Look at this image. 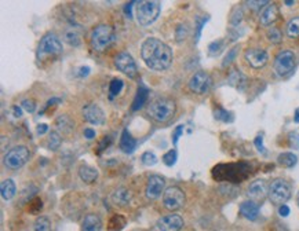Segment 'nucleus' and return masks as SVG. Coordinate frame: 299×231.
<instances>
[{
  "label": "nucleus",
  "mask_w": 299,
  "mask_h": 231,
  "mask_svg": "<svg viewBox=\"0 0 299 231\" xmlns=\"http://www.w3.org/2000/svg\"><path fill=\"white\" fill-rule=\"evenodd\" d=\"M138 142L133 138V135L128 132V129H123L121 138H120V149L123 150L126 154L134 153V150L137 149Z\"/></svg>",
  "instance_id": "20"
},
{
  "label": "nucleus",
  "mask_w": 299,
  "mask_h": 231,
  "mask_svg": "<svg viewBox=\"0 0 299 231\" xmlns=\"http://www.w3.org/2000/svg\"><path fill=\"white\" fill-rule=\"evenodd\" d=\"M131 198L133 194L127 187H119L112 192V202L117 206H127L131 202Z\"/></svg>",
  "instance_id": "18"
},
{
  "label": "nucleus",
  "mask_w": 299,
  "mask_h": 231,
  "mask_svg": "<svg viewBox=\"0 0 299 231\" xmlns=\"http://www.w3.org/2000/svg\"><path fill=\"white\" fill-rule=\"evenodd\" d=\"M148 98H149V88L144 86V84H139V87H138L137 90V95H135V98H134L133 106H131L133 111L139 110V109L148 102Z\"/></svg>",
  "instance_id": "23"
},
{
  "label": "nucleus",
  "mask_w": 299,
  "mask_h": 231,
  "mask_svg": "<svg viewBox=\"0 0 299 231\" xmlns=\"http://www.w3.org/2000/svg\"><path fill=\"white\" fill-rule=\"evenodd\" d=\"M34 231H51V222L47 216H39L33 223Z\"/></svg>",
  "instance_id": "31"
},
{
  "label": "nucleus",
  "mask_w": 299,
  "mask_h": 231,
  "mask_svg": "<svg viewBox=\"0 0 299 231\" xmlns=\"http://www.w3.org/2000/svg\"><path fill=\"white\" fill-rule=\"evenodd\" d=\"M241 20H243V10L236 9L235 13L232 14L231 24H232V25H239L240 22H241Z\"/></svg>",
  "instance_id": "45"
},
{
  "label": "nucleus",
  "mask_w": 299,
  "mask_h": 231,
  "mask_svg": "<svg viewBox=\"0 0 299 231\" xmlns=\"http://www.w3.org/2000/svg\"><path fill=\"white\" fill-rule=\"evenodd\" d=\"M211 84H213V80H211L208 73L201 72V70L195 73L190 77V80H189V88H190V91H193L195 94L199 95L205 94L211 88Z\"/></svg>",
  "instance_id": "12"
},
{
  "label": "nucleus",
  "mask_w": 299,
  "mask_h": 231,
  "mask_svg": "<svg viewBox=\"0 0 299 231\" xmlns=\"http://www.w3.org/2000/svg\"><path fill=\"white\" fill-rule=\"evenodd\" d=\"M79 176L80 179L84 182V183H94L95 180L98 179V171L93 167H89V165H81L79 168Z\"/></svg>",
  "instance_id": "24"
},
{
  "label": "nucleus",
  "mask_w": 299,
  "mask_h": 231,
  "mask_svg": "<svg viewBox=\"0 0 299 231\" xmlns=\"http://www.w3.org/2000/svg\"><path fill=\"white\" fill-rule=\"evenodd\" d=\"M250 174H251V167L245 163L221 164L213 169L214 179L233 182V183L243 182L250 176Z\"/></svg>",
  "instance_id": "2"
},
{
  "label": "nucleus",
  "mask_w": 299,
  "mask_h": 231,
  "mask_svg": "<svg viewBox=\"0 0 299 231\" xmlns=\"http://www.w3.org/2000/svg\"><path fill=\"white\" fill-rule=\"evenodd\" d=\"M278 214H280V216H283V218H287V216L290 215V208L284 204V205H282L278 208Z\"/></svg>",
  "instance_id": "53"
},
{
  "label": "nucleus",
  "mask_w": 299,
  "mask_h": 231,
  "mask_svg": "<svg viewBox=\"0 0 299 231\" xmlns=\"http://www.w3.org/2000/svg\"><path fill=\"white\" fill-rule=\"evenodd\" d=\"M164 179H163L160 175H152L148 179V183H146V197L149 200H156L162 196L163 188H164Z\"/></svg>",
  "instance_id": "17"
},
{
  "label": "nucleus",
  "mask_w": 299,
  "mask_h": 231,
  "mask_svg": "<svg viewBox=\"0 0 299 231\" xmlns=\"http://www.w3.org/2000/svg\"><path fill=\"white\" fill-rule=\"evenodd\" d=\"M277 163L284 168H292L296 165V163H298V157H296L294 153L286 151V153H282L278 156Z\"/></svg>",
  "instance_id": "29"
},
{
  "label": "nucleus",
  "mask_w": 299,
  "mask_h": 231,
  "mask_svg": "<svg viewBox=\"0 0 299 231\" xmlns=\"http://www.w3.org/2000/svg\"><path fill=\"white\" fill-rule=\"evenodd\" d=\"M268 191H269V186L266 183V180L258 179L254 180L250 186H248L247 196L250 197V200L254 202H261L265 200V197L268 196Z\"/></svg>",
  "instance_id": "14"
},
{
  "label": "nucleus",
  "mask_w": 299,
  "mask_h": 231,
  "mask_svg": "<svg viewBox=\"0 0 299 231\" xmlns=\"http://www.w3.org/2000/svg\"><path fill=\"white\" fill-rule=\"evenodd\" d=\"M124 87V83L121 79H113L109 84V97L112 98H115L116 95H119L121 92Z\"/></svg>",
  "instance_id": "33"
},
{
  "label": "nucleus",
  "mask_w": 299,
  "mask_h": 231,
  "mask_svg": "<svg viewBox=\"0 0 299 231\" xmlns=\"http://www.w3.org/2000/svg\"><path fill=\"white\" fill-rule=\"evenodd\" d=\"M298 205H299V192H298Z\"/></svg>",
  "instance_id": "60"
},
{
  "label": "nucleus",
  "mask_w": 299,
  "mask_h": 231,
  "mask_svg": "<svg viewBox=\"0 0 299 231\" xmlns=\"http://www.w3.org/2000/svg\"><path fill=\"white\" fill-rule=\"evenodd\" d=\"M112 143V138L111 137H103V139L101 142H99L98 145V150H97V154H101L103 151V150L107 149V147H109Z\"/></svg>",
  "instance_id": "47"
},
{
  "label": "nucleus",
  "mask_w": 299,
  "mask_h": 231,
  "mask_svg": "<svg viewBox=\"0 0 299 231\" xmlns=\"http://www.w3.org/2000/svg\"><path fill=\"white\" fill-rule=\"evenodd\" d=\"M115 66L117 70L128 76L130 79H135L138 76V66L134 58L128 52H120L115 58Z\"/></svg>",
  "instance_id": "11"
},
{
  "label": "nucleus",
  "mask_w": 299,
  "mask_h": 231,
  "mask_svg": "<svg viewBox=\"0 0 299 231\" xmlns=\"http://www.w3.org/2000/svg\"><path fill=\"white\" fill-rule=\"evenodd\" d=\"M278 17V7L274 3H269L266 6L265 9L261 11V15H259V21L263 26L272 25Z\"/></svg>",
  "instance_id": "19"
},
{
  "label": "nucleus",
  "mask_w": 299,
  "mask_h": 231,
  "mask_svg": "<svg viewBox=\"0 0 299 231\" xmlns=\"http://www.w3.org/2000/svg\"><path fill=\"white\" fill-rule=\"evenodd\" d=\"M296 64V56L290 50H284V51L278 52L276 60H274V72L280 77H286L290 74L295 68Z\"/></svg>",
  "instance_id": "9"
},
{
  "label": "nucleus",
  "mask_w": 299,
  "mask_h": 231,
  "mask_svg": "<svg viewBox=\"0 0 299 231\" xmlns=\"http://www.w3.org/2000/svg\"><path fill=\"white\" fill-rule=\"evenodd\" d=\"M101 228H102V222L98 215L89 214L83 219L81 231H101Z\"/></svg>",
  "instance_id": "21"
},
{
  "label": "nucleus",
  "mask_w": 299,
  "mask_h": 231,
  "mask_svg": "<svg viewBox=\"0 0 299 231\" xmlns=\"http://www.w3.org/2000/svg\"><path fill=\"white\" fill-rule=\"evenodd\" d=\"M64 40L69 46H73V47H77L81 44V33L76 28H69V29L65 30L64 33Z\"/></svg>",
  "instance_id": "26"
},
{
  "label": "nucleus",
  "mask_w": 299,
  "mask_h": 231,
  "mask_svg": "<svg viewBox=\"0 0 299 231\" xmlns=\"http://www.w3.org/2000/svg\"><path fill=\"white\" fill-rule=\"evenodd\" d=\"M247 5L251 7L252 10H259L262 9L263 6H268L269 5V2L268 0H259V2H254V0H250V2H247Z\"/></svg>",
  "instance_id": "46"
},
{
  "label": "nucleus",
  "mask_w": 299,
  "mask_h": 231,
  "mask_svg": "<svg viewBox=\"0 0 299 231\" xmlns=\"http://www.w3.org/2000/svg\"><path fill=\"white\" fill-rule=\"evenodd\" d=\"M133 5H135V2H130V3L124 6V14H126L127 18L133 17V14H131V7H133Z\"/></svg>",
  "instance_id": "51"
},
{
  "label": "nucleus",
  "mask_w": 299,
  "mask_h": 231,
  "mask_svg": "<svg viewBox=\"0 0 299 231\" xmlns=\"http://www.w3.org/2000/svg\"><path fill=\"white\" fill-rule=\"evenodd\" d=\"M237 50H239V48L235 47V48H232L231 51L227 52V55L225 56V60H223V62H222L223 68H226V66H229V65H231L232 62L235 61L236 55H237Z\"/></svg>",
  "instance_id": "42"
},
{
  "label": "nucleus",
  "mask_w": 299,
  "mask_h": 231,
  "mask_svg": "<svg viewBox=\"0 0 299 231\" xmlns=\"http://www.w3.org/2000/svg\"><path fill=\"white\" fill-rule=\"evenodd\" d=\"M30 159V151L26 146H15L5 156V165L9 169H18L24 167Z\"/></svg>",
  "instance_id": "8"
},
{
  "label": "nucleus",
  "mask_w": 299,
  "mask_h": 231,
  "mask_svg": "<svg viewBox=\"0 0 299 231\" xmlns=\"http://www.w3.org/2000/svg\"><path fill=\"white\" fill-rule=\"evenodd\" d=\"M116 33L115 29L111 25L107 24H101V25L95 26V29L91 33V47L95 51L102 52L111 47L115 43Z\"/></svg>",
  "instance_id": "5"
},
{
  "label": "nucleus",
  "mask_w": 299,
  "mask_h": 231,
  "mask_svg": "<svg viewBox=\"0 0 299 231\" xmlns=\"http://www.w3.org/2000/svg\"><path fill=\"white\" fill-rule=\"evenodd\" d=\"M240 212L243 215L244 218L248 219V220H255L259 215V205L254 201H244L241 205H240Z\"/></svg>",
  "instance_id": "22"
},
{
  "label": "nucleus",
  "mask_w": 299,
  "mask_h": 231,
  "mask_svg": "<svg viewBox=\"0 0 299 231\" xmlns=\"http://www.w3.org/2000/svg\"><path fill=\"white\" fill-rule=\"evenodd\" d=\"M268 197L276 205H284L291 198V186L290 183L284 179H274L269 184V191H268Z\"/></svg>",
  "instance_id": "7"
},
{
  "label": "nucleus",
  "mask_w": 299,
  "mask_h": 231,
  "mask_svg": "<svg viewBox=\"0 0 299 231\" xmlns=\"http://www.w3.org/2000/svg\"><path fill=\"white\" fill-rule=\"evenodd\" d=\"M21 107L28 113H33L34 109H36V102L33 99H24L21 103Z\"/></svg>",
  "instance_id": "43"
},
{
  "label": "nucleus",
  "mask_w": 299,
  "mask_h": 231,
  "mask_svg": "<svg viewBox=\"0 0 299 231\" xmlns=\"http://www.w3.org/2000/svg\"><path fill=\"white\" fill-rule=\"evenodd\" d=\"M208 21V18H200L197 17L196 18V42H199V38H200L201 36V29H203V26L205 25V22Z\"/></svg>",
  "instance_id": "44"
},
{
  "label": "nucleus",
  "mask_w": 299,
  "mask_h": 231,
  "mask_svg": "<svg viewBox=\"0 0 299 231\" xmlns=\"http://www.w3.org/2000/svg\"><path fill=\"white\" fill-rule=\"evenodd\" d=\"M287 36L291 38L299 37V17L292 18V20L287 24Z\"/></svg>",
  "instance_id": "32"
},
{
  "label": "nucleus",
  "mask_w": 299,
  "mask_h": 231,
  "mask_svg": "<svg viewBox=\"0 0 299 231\" xmlns=\"http://www.w3.org/2000/svg\"><path fill=\"white\" fill-rule=\"evenodd\" d=\"M182 132H184V125H178V127L175 128V131L172 132V145L177 146V143H178V141H180Z\"/></svg>",
  "instance_id": "48"
},
{
  "label": "nucleus",
  "mask_w": 299,
  "mask_h": 231,
  "mask_svg": "<svg viewBox=\"0 0 299 231\" xmlns=\"http://www.w3.org/2000/svg\"><path fill=\"white\" fill-rule=\"evenodd\" d=\"M223 48V40H217V42H213V43L208 46V54L209 55H218L219 52L222 51Z\"/></svg>",
  "instance_id": "40"
},
{
  "label": "nucleus",
  "mask_w": 299,
  "mask_h": 231,
  "mask_svg": "<svg viewBox=\"0 0 299 231\" xmlns=\"http://www.w3.org/2000/svg\"><path fill=\"white\" fill-rule=\"evenodd\" d=\"M90 70L91 69L89 68V66H81L80 69H79V72H77V76L79 77H85L90 74Z\"/></svg>",
  "instance_id": "52"
},
{
  "label": "nucleus",
  "mask_w": 299,
  "mask_h": 231,
  "mask_svg": "<svg viewBox=\"0 0 299 231\" xmlns=\"http://www.w3.org/2000/svg\"><path fill=\"white\" fill-rule=\"evenodd\" d=\"M13 113H14V116L17 117V119H20V117H22V107H20V106H13Z\"/></svg>",
  "instance_id": "57"
},
{
  "label": "nucleus",
  "mask_w": 299,
  "mask_h": 231,
  "mask_svg": "<svg viewBox=\"0 0 299 231\" xmlns=\"http://www.w3.org/2000/svg\"><path fill=\"white\" fill-rule=\"evenodd\" d=\"M141 160L146 167H153V165H156L159 161V159L156 157V154H154L153 151H145V153L142 154Z\"/></svg>",
  "instance_id": "37"
},
{
  "label": "nucleus",
  "mask_w": 299,
  "mask_h": 231,
  "mask_svg": "<svg viewBox=\"0 0 299 231\" xmlns=\"http://www.w3.org/2000/svg\"><path fill=\"white\" fill-rule=\"evenodd\" d=\"M163 163L166 164L167 167H172L174 164L177 163V151L174 149L167 151L164 156H163Z\"/></svg>",
  "instance_id": "39"
},
{
  "label": "nucleus",
  "mask_w": 299,
  "mask_h": 231,
  "mask_svg": "<svg viewBox=\"0 0 299 231\" xmlns=\"http://www.w3.org/2000/svg\"><path fill=\"white\" fill-rule=\"evenodd\" d=\"M62 54V43L58 38L56 33H47L46 36H43L40 40L38 47V61L43 62V61H48L50 58H57Z\"/></svg>",
  "instance_id": "3"
},
{
  "label": "nucleus",
  "mask_w": 299,
  "mask_h": 231,
  "mask_svg": "<svg viewBox=\"0 0 299 231\" xmlns=\"http://www.w3.org/2000/svg\"><path fill=\"white\" fill-rule=\"evenodd\" d=\"M214 116H215L217 120L223 121V123H231V121L233 120V117H232L231 113L227 110H225V109H222V107H219V109H217V110L214 111Z\"/></svg>",
  "instance_id": "38"
},
{
  "label": "nucleus",
  "mask_w": 299,
  "mask_h": 231,
  "mask_svg": "<svg viewBox=\"0 0 299 231\" xmlns=\"http://www.w3.org/2000/svg\"><path fill=\"white\" fill-rule=\"evenodd\" d=\"M189 34V25L188 24H180L175 28V40L178 43H182Z\"/></svg>",
  "instance_id": "34"
},
{
  "label": "nucleus",
  "mask_w": 299,
  "mask_h": 231,
  "mask_svg": "<svg viewBox=\"0 0 299 231\" xmlns=\"http://www.w3.org/2000/svg\"><path fill=\"white\" fill-rule=\"evenodd\" d=\"M42 208H43V202H42V200L39 197H34V198H32L29 201V212L30 214H39L40 210H42Z\"/></svg>",
  "instance_id": "41"
},
{
  "label": "nucleus",
  "mask_w": 299,
  "mask_h": 231,
  "mask_svg": "<svg viewBox=\"0 0 299 231\" xmlns=\"http://www.w3.org/2000/svg\"><path fill=\"white\" fill-rule=\"evenodd\" d=\"M141 56L148 68L152 70H157V72L170 68L174 60L170 46H167L166 43H163L162 40L156 37L146 38L142 43Z\"/></svg>",
  "instance_id": "1"
},
{
  "label": "nucleus",
  "mask_w": 299,
  "mask_h": 231,
  "mask_svg": "<svg viewBox=\"0 0 299 231\" xmlns=\"http://www.w3.org/2000/svg\"><path fill=\"white\" fill-rule=\"evenodd\" d=\"M56 125H57V128L65 133H71L73 129H75V123H73V121L71 120L66 114L60 116V117L56 120Z\"/></svg>",
  "instance_id": "28"
},
{
  "label": "nucleus",
  "mask_w": 299,
  "mask_h": 231,
  "mask_svg": "<svg viewBox=\"0 0 299 231\" xmlns=\"http://www.w3.org/2000/svg\"><path fill=\"white\" fill-rule=\"evenodd\" d=\"M61 143H62V138L60 137V133L56 132V131H51L50 138H48V149L50 150L60 149Z\"/></svg>",
  "instance_id": "35"
},
{
  "label": "nucleus",
  "mask_w": 299,
  "mask_h": 231,
  "mask_svg": "<svg viewBox=\"0 0 299 231\" xmlns=\"http://www.w3.org/2000/svg\"><path fill=\"white\" fill-rule=\"evenodd\" d=\"M83 119L90 124L101 125L105 123V113L97 103H89L83 107Z\"/></svg>",
  "instance_id": "15"
},
{
  "label": "nucleus",
  "mask_w": 299,
  "mask_h": 231,
  "mask_svg": "<svg viewBox=\"0 0 299 231\" xmlns=\"http://www.w3.org/2000/svg\"><path fill=\"white\" fill-rule=\"evenodd\" d=\"M284 5L292 6V5H295V2H294V0H287V2H284Z\"/></svg>",
  "instance_id": "59"
},
{
  "label": "nucleus",
  "mask_w": 299,
  "mask_h": 231,
  "mask_svg": "<svg viewBox=\"0 0 299 231\" xmlns=\"http://www.w3.org/2000/svg\"><path fill=\"white\" fill-rule=\"evenodd\" d=\"M57 103H61V99L60 98H51L50 101H48L47 103H46V107H44V110L46 109H48L50 106H54V105H57ZM43 110V111H44Z\"/></svg>",
  "instance_id": "56"
},
{
  "label": "nucleus",
  "mask_w": 299,
  "mask_h": 231,
  "mask_svg": "<svg viewBox=\"0 0 299 231\" xmlns=\"http://www.w3.org/2000/svg\"><path fill=\"white\" fill-rule=\"evenodd\" d=\"M84 138L87 139H94L95 138V131L93 128H85L84 129Z\"/></svg>",
  "instance_id": "54"
},
{
  "label": "nucleus",
  "mask_w": 299,
  "mask_h": 231,
  "mask_svg": "<svg viewBox=\"0 0 299 231\" xmlns=\"http://www.w3.org/2000/svg\"><path fill=\"white\" fill-rule=\"evenodd\" d=\"M186 197L182 188L178 186H171L163 194V204L168 210H178L184 206Z\"/></svg>",
  "instance_id": "10"
},
{
  "label": "nucleus",
  "mask_w": 299,
  "mask_h": 231,
  "mask_svg": "<svg viewBox=\"0 0 299 231\" xmlns=\"http://www.w3.org/2000/svg\"><path fill=\"white\" fill-rule=\"evenodd\" d=\"M294 121L295 123H299V107L295 110V116H294Z\"/></svg>",
  "instance_id": "58"
},
{
  "label": "nucleus",
  "mask_w": 299,
  "mask_h": 231,
  "mask_svg": "<svg viewBox=\"0 0 299 231\" xmlns=\"http://www.w3.org/2000/svg\"><path fill=\"white\" fill-rule=\"evenodd\" d=\"M244 56H245L248 65L254 69L263 68L269 61L268 52H266V50H262V48H248Z\"/></svg>",
  "instance_id": "13"
},
{
  "label": "nucleus",
  "mask_w": 299,
  "mask_h": 231,
  "mask_svg": "<svg viewBox=\"0 0 299 231\" xmlns=\"http://www.w3.org/2000/svg\"><path fill=\"white\" fill-rule=\"evenodd\" d=\"M162 6L156 0H141L135 6V17L141 26H149L157 20Z\"/></svg>",
  "instance_id": "4"
},
{
  "label": "nucleus",
  "mask_w": 299,
  "mask_h": 231,
  "mask_svg": "<svg viewBox=\"0 0 299 231\" xmlns=\"http://www.w3.org/2000/svg\"><path fill=\"white\" fill-rule=\"evenodd\" d=\"M48 131V125L47 124H39L38 125V133L39 135H44V133Z\"/></svg>",
  "instance_id": "55"
},
{
  "label": "nucleus",
  "mask_w": 299,
  "mask_h": 231,
  "mask_svg": "<svg viewBox=\"0 0 299 231\" xmlns=\"http://www.w3.org/2000/svg\"><path fill=\"white\" fill-rule=\"evenodd\" d=\"M268 38H269L270 43L278 44V43H282L283 34L278 28H270V29L268 30Z\"/></svg>",
  "instance_id": "36"
},
{
  "label": "nucleus",
  "mask_w": 299,
  "mask_h": 231,
  "mask_svg": "<svg viewBox=\"0 0 299 231\" xmlns=\"http://www.w3.org/2000/svg\"><path fill=\"white\" fill-rule=\"evenodd\" d=\"M127 224L123 215H113L108 222V231H121Z\"/></svg>",
  "instance_id": "27"
},
{
  "label": "nucleus",
  "mask_w": 299,
  "mask_h": 231,
  "mask_svg": "<svg viewBox=\"0 0 299 231\" xmlns=\"http://www.w3.org/2000/svg\"><path fill=\"white\" fill-rule=\"evenodd\" d=\"M229 84L235 86L236 88L239 90H243V87L245 84V77L239 72V70H232V73L229 74Z\"/></svg>",
  "instance_id": "30"
},
{
  "label": "nucleus",
  "mask_w": 299,
  "mask_h": 231,
  "mask_svg": "<svg viewBox=\"0 0 299 231\" xmlns=\"http://www.w3.org/2000/svg\"><path fill=\"white\" fill-rule=\"evenodd\" d=\"M0 191H2V197L6 201H9L15 196L17 192V187H15V183H14L13 179H6L2 182V186H0Z\"/></svg>",
  "instance_id": "25"
},
{
  "label": "nucleus",
  "mask_w": 299,
  "mask_h": 231,
  "mask_svg": "<svg viewBox=\"0 0 299 231\" xmlns=\"http://www.w3.org/2000/svg\"><path fill=\"white\" fill-rule=\"evenodd\" d=\"M254 143H255L256 149H258V151H259V153H265V146H263V138H262L261 135L255 138V141H254Z\"/></svg>",
  "instance_id": "49"
},
{
  "label": "nucleus",
  "mask_w": 299,
  "mask_h": 231,
  "mask_svg": "<svg viewBox=\"0 0 299 231\" xmlns=\"http://www.w3.org/2000/svg\"><path fill=\"white\" fill-rule=\"evenodd\" d=\"M175 102L170 98H156L149 105L150 117L157 123H166L175 114Z\"/></svg>",
  "instance_id": "6"
},
{
  "label": "nucleus",
  "mask_w": 299,
  "mask_h": 231,
  "mask_svg": "<svg viewBox=\"0 0 299 231\" xmlns=\"http://www.w3.org/2000/svg\"><path fill=\"white\" fill-rule=\"evenodd\" d=\"M157 230L159 231H180L184 226V219L180 215H167L157 220Z\"/></svg>",
  "instance_id": "16"
},
{
  "label": "nucleus",
  "mask_w": 299,
  "mask_h": 231,
  "mask_svg": "<svg viewBox=\"0 0 299 231\" xmlns=\"http://www.w3.org/2000/svg\"><path fill=\"white\" fill-rule=\"evenodd\" d=\"M290 142L292 147H299V133L291 132L290 133Z\"/></svg>",
  "instance_id": "50"
}]
</instances>
